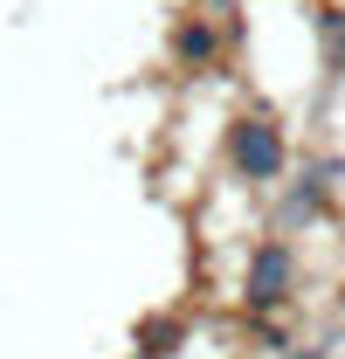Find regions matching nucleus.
I'll list each match as a JSON object with an SVG mask.
<instances>
[{"label":"nucleus","mask_w":345,"mask_h":359,"mask_svg":"<svg viewBox=\"0 0 345 359\" xmlns=\"http://www.w3.org/2000/svg\"><path fill=\"white\" fill-rule=\"evenodd\" d=\"M290 166H297V145H290V125L276 104H242L221 125V173L242 194H276Z\"/></svg>","instance_id":"obj_1"},{"label":"nucleus","mask_w":345,"mask_h":359,"mask_svg":"<svg viewBox=\"0 0 345 359\" xmlns=\"http://www.w3.org/2000/svg\"><path fill=\"white\" fill-rule=\"evenodd\" d=\"M242 311L249 318H283L290 304L304 297V249L297 235H276V228H262L256 242L242 249Z\"/></svg>","instance_id":"obj_2"},{"label":"nucleus","mask_w":345,"mask_h":359,"mask_svg":"<svg viewBox=\"0 0 345 359\" xmlns=\"http://www.w3.org/2000/svg\"><path fill=\"white\" fill-rule=\"evenodd\" d=\"M228 55H235V42L221 35V21L208 14V7H187V14H172L166 62L180 69V76H215V69H228Z\"/></svg>","instance_id":"obj_3"},{"label":"nucleus","mask_w":345,"mask_h":359,"mask_svg":"<svg viewBox=\"0 0 345 359\" xmlns=\"http://www.w3.org/2000/svg\"><path fill=\"white\" fill-rule=\"evenodd\" d=\"M332 208H339V194L318 180V166H311V159H297V166H290V180L269 194V228H276V235H304V228L332 222Z\"/></svg>","instance_id":"obj_4"},{"label":"nucleus","mask_w":345,"mask_h":359,"mask_svg":"<svg viewBox=\"0 0 345 359\" xmlns=\"http://www.w3.org/2000/svg\"><path fill=\"white\" fill-rule=\"evenodd\" d=\"M311 42H318V69L345 83V0H311Z\"/></svg>","instance_id":"obj_5"},{"label":"nucleus","mask_w":345,"mask_h":359,"mask_svg":"<svg viewBox=\"0 0 345 359\" xmlns=\"http://www.w3.org/2000/svg\"><path fill=\"white\" fill-rule=\"evenodd\" d=\"M187 332H194V325H187L180 311H159V318H145L131 339H138V359H172L180 346H187Z\"/></svg>","instance_id":"obj_6"},{"label":"nucleus","mask_w":345,"mask_h":359,"mask_svg":"<svg viewBox=\"0 0 345 359\" xmlns=\"http://www.w3.org/2000/svg\"><path fill=\"white\" fill-rule=\"evenodd\" d=\"M339 359H345V346H339Z\"/></svg>","instance_id":"obj_7"}]
</instances>
